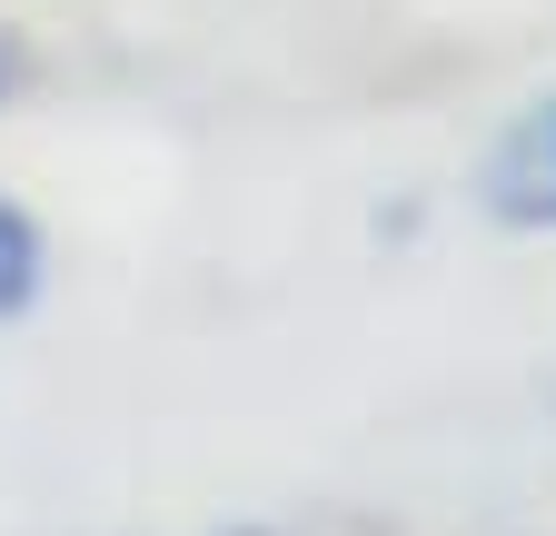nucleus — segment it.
<instances>
[{"mask_svg":"<svg viewBox=\"0 0 556 536\" xmlns=\"http://www.w3.org/2000/svg\"><path fill=\"white\" fill-rule=\"evenodd\" d=\"M486 209L517 219V229H556V100H536L486 150Z\"/></svg>","mask_w":556,"mask_h":536,"instance_id":"1","label":"nucleus"},{"mask_svg":"<svg viewBox=\"0 0 556 536\" xmlns=\"http://www.w3.org/2000/svg\"><path fill=\"white\" fill-rule=\"evenodd\" d=\"M30 289H40V239H30L21 209H0V318H11Z\"/></svg>","mask_w":556,"mask_h":536,"instance_id":"2","label":"nucleus"},{"mask_svg":"<svg viewBox=\"0 0 556 536\" xmlns=\"http://www.w3.org/2000/svg\"><path fill=\"white\" fill-rule=\"evenodd\" d=\"M11 80H21V60H11V40H0V90H11Z\"/></svg>","mask_w":556,"mask_h":536,"instance_id":"3","label":"nucleus"}]
</instances>
